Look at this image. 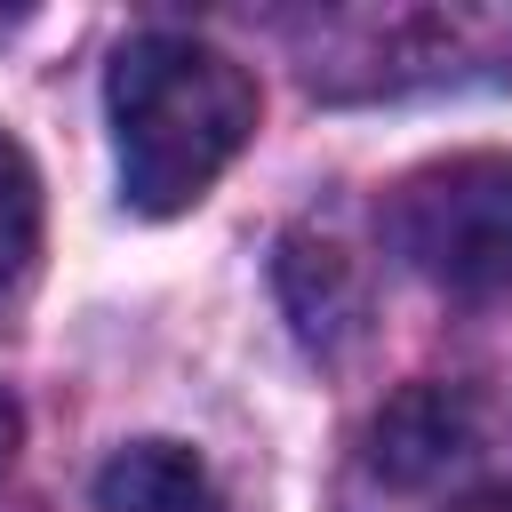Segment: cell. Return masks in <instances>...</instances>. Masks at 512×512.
I'll return each mask as SVG.
<instances>
[{
	"instance_id": "cell-1",
	"label": "cell",
	"mask_w": 512,
	"mask_h": 512,
	"mask_svg": "<svg viewBox=\"0 0 512 512\" xmlns=\"http://www.w3.org/2000/svg\"><path fill=\"white\" fill-rule=\"evenodd\" d=\"M120 200L136 216H184L256 136V80L192 32H136L104 72Z\"/></svg>"
},
{
	"instance_id": "cell-2",
	"label": "cell",
	"mask_w": 512,
	"mask_h": 512,
	"mask_svg": "<svg viewBox=\"0 0 512 512\" xmlns=\"http://www.w3.org/2000/svg\"><path fill=\"white\" fill-rule=\"evenodd\" d=\"M392 248L408 272H424L448 296H496L512 288V160L504 152H456L416 168L384 208Z\"/></svg>"
},
{
	"instance_id": "cell-3",
	"label": "cell",
	"mask_w": 512,
	"mask_h": 512,
	"mask_svg": "<svg viewBox=\"0 0 512 512\" xmlns=\"http://www.w3.org/2000/svg\"><path fill=\"white\" fill-rule=\"evenodd\" d=\"M456 456H472V400L448 384H408L400 400H384L376 432H368V464L392 488H416L432 472H448Z\"/></svg>"
},
{
	"instance_id": "cell-4",
	"label": "cell",
	"mask_w": 512,
	"mask_h": 512,
	"mask_svg": "<svg viewBox=\"0 0 512 512\" xmlns=\"http://www.w3.org/2000/svg\"><path fill=\"white\" fill-rule=\"evenodd\" d=\"M272 272H280V304H288L296 336H304L312 352H328V360H336V352L360 336V280H352V264H344L328 240L288 232Z\"/></svg>"
},
{
	"instance_id": "cell-5",
	"label": "cell",
	"mask_w": 512,
	"mask_h": 512,
	"mask_svg": "<svg viewBox=\"0 0 512 512\" xmlns=\"http://www.w3.org/2000/svg\"><path fill=\"white\" fill-rule=\"evenodd\" d=\"M96 512H224V496L192 448L136 440L96 472Z\"/></svg>"
},
{
	"instance_id": "cell-6",
	"label": "cell",
	"mask_w": 512,
	"mask_h": 512,
	"mask_svg": "<svg viewBox=\"0 0 512 512\" xmlns=\"http://www.w3.org/2000/svg\"><path fill=\"white\" fill-rule=\"evenodd\" d=\"M32 240H40V184H32V160L16 152V136H0V288L24 280Z\"/></svg>"
},
{
	"instance_id": "cell-7",
	"label": "cell",
	"mask_w": 512,
	"mask_h": 512,
	"mask_svg": "<svg viewBox=\"0 0 512 512\" xmlns=\"http://www.w3.org/2000/svg\"><path fill=\"white\" fill-rule=\"evenodd\" d=\"M448 512H512V488H488V496H464V504H448Z\"/></svg>"
},
{
	"instance_id": "cell-8",
	"label": "cell",
	"mask_w": 512,
	"mask_h": 512,
	"mask_svg": "<svg viewBox=\"0 0 512 512\" xmlns=\"http://www.w3.org/2000/svg\"><path fill=\"white\" fill-rule=\"evenodd\" d=\"M16 432H24V416H16V400H8V392H0V456H8V448H16Z\"/></svg>"
}]
</instances>
